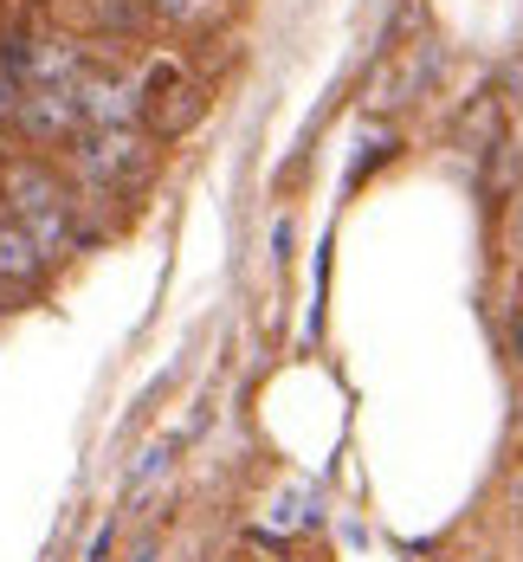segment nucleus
Returning <instances> with one entry per match:
<instances>
[{"instance_id":"obj_2","label":"nucleus","mask_w":523,"mask_h":562,"mask_svg":"<svg viewBox=\"0 0 523 562\" xmlns=\"http://www.w3.org/2000/svg\"><path fill=\"white\" fill-rule=\"evenodd\" d=\"M71 98H78L84 130H123V123H136L143 104H149V91L136 78H116V71H84L71 85Z\"/></svg>"},{"instance_id":"obj_5","label":"nucleus","mask_w":523,"mask_h":562,"mask_svg":"<svg viewBox=\"0 0 523 562\" xmlns=\"http://www.w3.org/2000/svg\"><path fill=\"white\" fill-rule=\"evenodd\" d=\"M46 279V252L39 239L26 233V221H0V284H39Z\"/></svg>"},{"instance_id":"obj_4","label":"nucleus","mask_w":523,"mask_h":562,"mask_svg":"<svg viewBox=\"0 0 523 562\" xmlns=\"http://www.w3.org/2000/svg\"><path fill=\"white\" fill-rule=\"evenodd\" d=\"M0 194H7L13 221H33V214H53V207H71L65 181H58L53 169H39V162H7V175H0Z\"/></svg>"},{"instance_id":"obj_9","label":"nucleus","mask_w":523,"mask_h":562,"mask_svg":"<svg viewBox=\"0 0 523 562\" xmlns=\"http://www.w3.org/2000/svg\"><path fill=\"white\" fill-rule=\"evenodd\" d=\"M511 233H518V246H523V207H518V226H511Z\"/></svg>"},{"instance_id":"obj_7","label":"nucleus","mask_w":523,"mask_h":562,"mask_svg":"<svg viewBox=\"0 0 523 562\" xmlns=\"http://www.w3.org/2000/svg\"><path fill=\"white\" fill-rule=\"evenodd\" d=\"M220 0H149V13L156 20H174V26H194V20H207Z\"/></svg>"},{"instance_id":"obj_3","label":"nucleus","mask_w":523,"mask_h":562,"mask_svg":"<svg viewBox=\"0 0 523 562\" xmlns=\"http://www.w3.org/2000/svg\"><path fill=\"white\" fill-rule=\"evenodd\" d=\"M13 130L33 136V143H71V136L84 130V116H78V98H71V91H26Z\"/></svg>"},{"instance_id":"obj_8","label":"nucleus","mask_w":523,"mask_h":562,"mask_svg":"<svg viewBox=\"0 0 523 562\" xmlns=\"http://www.w3.org/2000/svg\"><path fill=\"white\" fill-rule=\"evenodd\" d=\"M20 98H26V91H20V85L0 71V130H13V116H20Z\"/></svg>"},{"instance_id":"obj_6","label":"nucleus","mask_w":523,"mask_h":562,"mask_svg":"<svg viewBox=\"0 0 523 562\" xmlns=\"http://www.w3.org/2000/svg\"><path fill=\"white\" fill-rule=\"evenodd\" d=\"M26 233L39 239V252H46V266H65L71 252H84V233H78V214L71 207H53V214H33Z\"/></svg>"},{"instance_id":"obj_10","label":"nucleus","mask_w":523,"mask_h":562,"mask_svg":"<svg viewBox=\"0 0 523 562\" xmlns=\"http://www.w3.org/2000/svg\"><path fill=\"white\" fill-rule=\"evenodd\" d=\"M518 505H523V485H518Z\"/></svg>"},{"instance_id":"obj_1","label":"nucleus","mask_w":523,"mask_h":562,"mask_svg":"<svg viewBox=\"0 0 523 562\" xmlns=\"http://www.w3.org/2000/svg\"><path fill=\"white\" fill-rule=\"evenodd\" d=\"M149 162H156V149H149V136L136 123H123V130H78L71 136V175L84 188H104V194L143 188Z\"/></svg>"}]
</instances>
